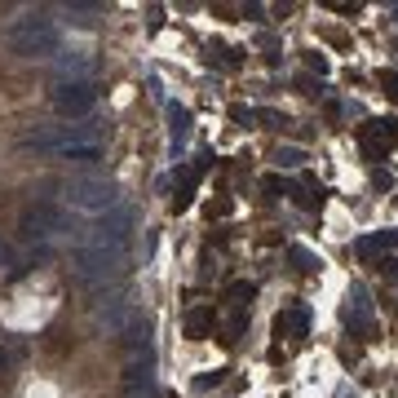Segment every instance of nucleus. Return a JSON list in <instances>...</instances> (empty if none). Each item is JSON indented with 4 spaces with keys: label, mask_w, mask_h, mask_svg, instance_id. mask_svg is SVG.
I'll use <instances>...</instances> for the list:
<instances>
[{
    "label": "nucleus",
    "mask_w": 398,
    "mask_h": 398,
    "mask_svg": "<svg viewBox=\"0 0 398 398\" xmlns=\"http://www.w3.org/2000/svg\"><path fill=\"white\" fill-rule=\"evenodd\" d=\"M5 44L18 58H54L58 54V27H54V18H44L36 9V13H27V18H18L5 31Z\"/></svg>",
    "instance_id": "nucleus-1"
},
{
    "label": "nucleus",
    "mask_w": 398,
    "mask_h": 398,
    "mask_svg": "<svg viewBox=\"0 0 398 398\" xmlns=\"http://www.w3.org/2000/svg\"><path fill=\"white\" fill-rule=\"evenodd\" d=\"M76 279L80 284H111L115 275H124V265H128V253L124 248H80L76 253Z\"/></svg>",
    "instance_id": "nucleus-2"
},
{
    "label": "nucleus",
    "mask_w": 398,
    "mask_h": 398,
    "mask_svg": "<svg viewBox=\"0 0 398 398\" xmlns=\"http://www.w3.org/2000/svg\"><path fill=\"white\" fill-rule=\"evenodd\" d=\"M66 199L85 212H111L115 208V181L111 177H71L66 181Z\"/></svg>",
    "instance_id": "nucleus-3"
},
{
    "label": "nucleus",
    "mask_w": 398,
    "mask_h": 398,
    "mask_svg": "<svg viewBox=\"0 0 398 398\" xmlns=\"http://www.w3.org/2000/svg\"><path fill=\"white\" fill-rule=\"evenodd\" d=\"M97 107V89L89 80H58L54 89V111L62 120H85V115Z\"/></svg>",
    "instance_id": "nucleus-4"
},
{
    "label": "nucleus",
    "mask_w": 398,
    "mask_h": 398,
    "mask_svg": "<svg viewBox=\"0 0 398 398\" xmlns=\"http://www.w3.org/2000/svg\"><path fill=\"white\" fill-rule=\"evenodd\" d=\"M128 230H133V208H124V204H115L111 212H102L97 217V226L85 235V243L80 248H124V239H128Z\"/></svg>",
    "instance_id": "nucleus-5"
},
{
    "label": "nucleus",
    "mask_w": 398,
    "mask_h": 398,
    "mask_svg": "<svg viewBox=\"0 0 398 398\" xmlns=\"http://www.w3.org/2000/svg\"><path fill=\"white\" fill-rule=\"evenodd\" d=\"M58 230H66V217H62V208L58 204H31L23 212V235L27 239H49V235H58Z\"/></svg>",
    "instance_id": "nucleus-6"
},
{
    "label": "nucleus",
    "mask_w": 398,
    "mask_h": 398,
    "mask_svg": "<svg viewBox=\"0 0 398 398\" xmlns=\"http://www.w3.org/2000/svg\"><path fill=\"white\" fill-rule=\"evenodd\" d=\"M124 394L128 398H155V363L151 358H133L124 372Z\"/></svg>",
    "instance_id": "nucleus-7"
},
{
    "label": "nucleus",
    "mask_w": 398,
    "mask_h": 398,
    "mask_svg": "<svg viewBox=\"0 0 398 398\" xmlns=\"http://www.w3.org/2000/svg\"><path fill=\"white\" fill-rule=\"evenodd\" d=\"M93 71V58L85 54V49H66V54H58V76L62 80H89Z\"/></svg>",
    "instance_id": "nucleus-8"
},
{
    "label": "nucleus",
    "mask_w": 398,
    "mask_h": 398,
    "mask_svg": "<svg viewBox=\"0 0 398 398\" xmlns=\"http://www.w3.org/2000/svg\"><path fill=\"white\" fill-rule=\"evenodd\" d=\"M199 173L195 164H186V169H177V195H173V212H186L195 204V186H199Z\"/></svg>",
    "instance_id": "nucleus-9"
},
{
    "label": "nucleus",
    "mask_w": 398,
    "mask_h": 398,
    "mask_svg": "<svg viewBox=\"0 0 398 398\" xmlns=\"http://www.w3.org/2000/svg\"><path fill=\"white\" fill-rule=\"evenodd\" d=\"M306 327H310V314H306V310H284V314H275V337H279V341H284V337L301 341Z\"/></svg>",
    "instance_id": "nucleus-10"
},
{
    "label": "nucleus",
    "mask_w": 398,
    "mask_h": 398,
    "mask_svg": "<svg viewBox=\"0 0 398 398\" xmlns=\"http://www.w3.org/2000/svg\"><path fill=\"white\" fill-rule=\"evenodd\" d=\"M133 319H138V314H133V306H128V301H107L102 310H97V323H102L107 332H124Z\"/></svg>",
    "instance_id": "nucleus-11"
},
{
    "label": "nucleus",
    "mask_w": 398,
    "mask_h": 398,
    "mask_svg": "<svg viewBox=\"0 0 398 398\" xmlns=\"http://www.w3.org/2000/svg\"><path fill=\"white\" fill-rule=\"evenodd\" d=\"M181 327H186V337H191V341H204L208 332L217 327V310H212V306H195V310L186 314V323H181Z\"/></svg>",
    "instance_id": "nucleus-12"
},
{
    "label": "nucleus",
    "mask_w": 398,
    "mask_h": 398,
    "mask_svg": "<svg viewBox=\"0 0 398 398\" xmlns=\"http://www.w3.org/2000/svg\"><path fill=\"white\" fill-rule=\"evenodd\" d=\"M358 146H363V155H368L372 164L390 159V142H385V138H380V133H376V124H372V120L358 128Z\"/></svg>",
    "instance_id": "nucleus-13"
},
{
    "label": "nucleus",
    "mask_w": 398,
    "mask_h": 398,
    "mask_svg": "<svg viewBox=\"0 0 398 398\" xmlns=\"http://www.w3.org/2000/svg\"><path fill=\"white\" fill-rule=\"evenodd\" d=\"M169 133H173V155H181V142L191 138V111L169 102Z\"/></svg>",
    "instance_id": "nucleus-14"
},
{
    "label": "nucleus",
    "mask_w": 398,
    "mask_h": 398,
    "mask_svg": "<svg viewBox=\"0 0 398 398\" xmlns=\"http://www.w3.org/2000/svg\"><path fill=\"white\" fill-rule=\"evenodd\" d=\"M62 13H66V23L89 27V23H97V13H107V5H85V0H66Z\"/></svg>",
    "instance_id": "nucleus-15"
},
{
    "label": "nucleus",
    "mask_w": 398,
    "mask_h": 398,
    "mask_svg": "<svg viewBox=\"0 0 398 398\" xmlns=\"http://www.w3.org/2000/svg\"><path fill=\"white\" fill-rule=\"evenodd\" d=\"M124 337H128V350H133V358H138V354H146V358H151V327H146L142 319H133V323L124 327Z\"/></svg>",
    "instance_id": "nucleus-16"
},
{
    "label": "nucleus",
    "mask_w": 398,
    "mask_h": 398,
    "mask_svg": "<svg viewBox=\"0 0 398 398\" xmlns=\"http://www.w3.org/2000/svg\"><path fill=\"white\" fill-rule=\"evenodd\" d=\"M253 296H257V284H248V279H235V284H226V301H235L239 310H243V306H253Z\"/></svg>",
    "instance_id": "nucleus-17"
},
{
    "label": "nucleus",
    "mask_w": 398,
    "mask_h": 398,
    "mask_svg": "<svg viewBox=\"0 0 398 398\" xmlns=\"http://www.w3.org/2000/svg\"><path fill=\"white\" fill-rule=\"evenodd\" d=\"M288 253H292V261H296V270H301V275H319V270H323V261L314 257L310 248H301V243H292Z\"/></svg>",
    "instance_id": "nucleus-18"
},
{
    "label": "nucleus",
    "mask_w": 398,
    "mask_h": 398,
    "mask_svg": "<svg viewBox=\"0 0 398 398\" xmlns=\"http://www.w3.org/2000/svg\"><path fill=\"white\" fill-rule=\"evenodd\" d=\"M296 199V208H306V212H319L323 208V186H306V191H288Z\"/></svg>",
    "instance_id": "nucleus-19"
},
{
    "label": "nucleus",
    "mask_w": 398,
    "mask_h": 398,
    "mask_svg": "<svg viewBox=\"0 0 398 398\" xmlns=\"http://www.w3.org/2000/svg\"><path fill=\"white\" fill-rule=\"evenodd\" d=\"M275 164H279V169H301V164H306V151H301V146H279V151H275Z\"/></svg>",
    "instance_id": "nucleus-20"
},
{
    "label": "nucleus",
    "mask_w": 398,
    "mask_h": 398,
    "mask_svg": "<svg viewBox=\"0 0 398 398\" xmlns=\"http://www.w3.org/2000/svg\"><path fill=\"white\" fill-rule=\"evenodd\" d=\"M376 85H380V93H385L390 102L398 107V71H390V66H385V71H376Z\"/></svg>",
    "instance_id": "nucleus-21"
},
{
    "label": "nucleus",
    "mask_w": 398,
    "mask_h": 398,
    "mask_svg": "<svg viewBox=\"0 0 398 398\" xmlns=\"http://www.w3.org/2000/svg\"><path fill=\"white\" fill-rule=\"evenodd\" d=\"M243 327H248V314L243 310H235V314H230V323H226V345H235V337H243Z\"/></svg>",
    "instance_id": "nucleus-22"
},
{
    "label": "nucleus",
    "mask_w": 398,
    "mask_h": 398,
    "mask_svg": "<svg viewBox=\"0 0 398 398\" xmlns=\"http://www.w3.org/2000/svg\"><path fill=\"white\" fill-rule=\"evenodd\" d=\"M257 120H261V128H284V124H292L284 111H270V107H261V111H257Z\"/></svg>",
    "instance_id": "nucleus-23"
},
{
    "label": "nucleus",
    "mask_w": 398,
    "mask_h": 398,
    "mask_svg": "<svg viewBox=\"0 0 398 398\" xmlns=\"http://www.w3.org/2000/svg\"><path fill=\"white\" fill-rule=\"evenodd\" d=\"M226 380V368H217V372H204V376H195V390L204 394V390H212V385H222Z\"/></svg>",
    "instance_id": "nucleus-24"
},
{
    "label": "nucleus",
    "mask_w": 398,
    "mask_h": 398,
    "mask_svg": "<svg viewBox=\"0 0 398 398\" xmlns=\"http://www.w3.org/2000/svg\"><path fill=\"white\" fill-rule=\"evenodd\" d=\"M71 164H97V146H76V151H66Z\"/></svg>",
    "instance_id": "nucleus-25"
},
{
    "label": "nucleus",
    "mask_w": 398,
    "mask_h": 398,
    "mask_svg": "<svg viewBox=\"0 0 398 398\" xmlns=\"http://www.w3.org/2000/svg\"><path fill=\"white\" fill-rule=\"evenodd\" d=\"M261 191L265 195H288V186H284V177H279V173H265L261 177Z\"/></svg>",
    "instance_id": "nucleus-26"
},
{
    "label": "nucleus",
    "mask_w": 398,
    "mask_h": 398,
    "mask_svg": "<svg viewBox=\"0 0 398 398\" xmlns=\"http://www.w3.org/2000/svg\"><path fill=\"white\" fill-rule=\"evenodd\" d=\"M306 66H310V71H319V76H327V71H332V62L319 54V49H310V54H306Z\"/></svg>",
    "instance_id": "nucleus-27"
},
{
    "label": "nucleus",
    "mask_w": 398,
    "mask_h": 398,
    "mask_svg": "<svg viewBox=\"0 0 398 398\" xmlns=\"http://www.w3.org/2000/svg\"><path fill=\"white\" fill-rule=\"evenodd\" d=\"M380 248H385V243H380V235H376V239H358V243H354V253H358V257H368V261H372V257L380 253Z\"/></svg>",
    "instance_id": "nucleus-28"
},
{
    "label": "nucleus",
    "mask_w": 398,
    "mask_h": 398,
    "mask_svg": "<svg viewBox=\"0 0 398 398\" xmlns=\"http://www.w3.org/2000/svg\"><path fill=\"white\" fill-rule=\"evenodd\" d=\"M230 120H235L239 128H248V124L257 120V111H253V107H230Z\"/></svg>",
    "instance_id": "nucleus-29"
},
{
    "label": "nucleus",
    "mask_w": 398,
    "mask_h": 398,
    "mask_svg": "<svg viewBox=\"0 0 398 398\" xmlns=\"http://www.w3.org/2000/svg\"><path fill=\"white\" fill-rule=\"evenodd\" d=\"M230 212H235V204H230L226 195H222V199H212V204H208V217H230Z\"/></svg>",
    "instance_id": "nucleus-30"
},
{
    "label": "nucleus",
    "mask_w": 398,
    "mask_h": 398,
    "mask_svg": "<svg viewBox=\"0 0 398 398\" xmlns=\"http://www.w3.org/2000/svg\"><path fill=\"white\" fill-rule=\"evenodd\" d=\"M296 93H306V97H319V93H323V85H314L310 76H296Z\"/></svg>",
    "instance_id": "nucleus-31"
},
{
    "label": "nucleus",
    "mask_w": 398,
    "mask_h": 398,
    "mask_svg": "<svg viewBox=\"0 0 398 398\" xmlns=\"http://www.w3.org/2000/svg\"><path fill=\"white\" fill-rule=\"evenodd\" d=\"M372 186H376V191H394V173H380V169H376V173H372Z\"/></svg>",
    "instance_id": "nucleus-32"
},
{
    "label": "nucleus",
    "mask_w": 398,
    "mask_h": 398,
    "mask_svg": "<svg viewBox=\"0 0 398 398\" xmlns=\"http://www.w3.org/2000/svg\"><path fill=\"white\" fill-rule=\"evenodd\" d=\"M261 13H265L261 5H243V18H253V23H261Z\"/></svg>",
    "instance_id": "nucleus-33"
},
{
    "label": "nucleus",
    "mask_w": 398,
    "mask_h": 398,
    "mask_svg": "<svg viewBox=\"0 0 398 398\" xmlns=\"http://www.w3.org/2000/svg\"><path fill=\"white\" fill-rule=\"evenodd\" d=\"M380 243H394V248H398V230H385V235H380Z\"/></svg>",
    "instance_id": "nucleus-34"
},
{
    "label": "nucleus",
    "mask_w": 398,
    "mask_h": 398,
    "mask_svg": "<svg viewBox=\"0 0 398 398\" xmlns=\"http://www.w3.org/2000/svg\"><path fill=\"white\" fill-rule=\"evenodd\" d=\"M5 257H9V248H5V239H0V265H5Z\"/></svg>",
    "instance_id": "nucleus-35"
},
{
    "label": "nucleus",
    "mask_w": 398,
    "mask_h": 398,
    "mask_svg": "<svg viewBox=\"0 0 398 398\" xmlns=\"http://www.w3.org/2000/svg\"><path fill=\"white\" fill-rule=\"evenodd\" d=\"M5 363H9V354H5V350H0V372H5Z\"/></svg>",
    "instance_id": "nucleus-36"
}]
</instances>
